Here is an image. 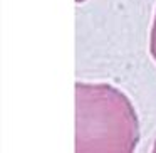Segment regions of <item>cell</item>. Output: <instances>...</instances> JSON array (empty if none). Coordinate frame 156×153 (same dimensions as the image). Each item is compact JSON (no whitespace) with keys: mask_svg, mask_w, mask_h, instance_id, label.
<instances>
[{"mask_svg":"<svg viewBox=\"0 0 156 153\" xmlns=\"http://www.w3.org/2000/svg\"><path fill=\"white\" fill-rule=\"evenodd\" d=\"M149 52H151L153 59L156 61V10H154V17H153L151 32H149Z\"/></svg>","mask_w":156,"mask_h":153,"instance_id":"obj_2","label":"cell"},{"mask_svg":"<svg viewBox=\"0 0 156 153\" xmlns=\"http://www.w3.org/2000/svg\"><path fill=\"white\" fill-rule=\"evenodd\" d=\"M76 2H77V4H81V2H86V0H76Z\"/></svg>","mask_w":156,"mask_h":153,"instance_id":"obj_4","label":"cell"},{"mask_svg":"<svg viewBox=\"0 0 156 153\" xmlns=\"http://www.w3.org/2000/svg\"><path fill=\"white\" fill-rule=\"evenodd\" d=\"M139 135L124 91L109 82H76V153H134Z\"/></svg>","mask_w":156,"mask_h":153,"instance_id":"obj_1","label":"cell"},{"mask_svg":"<svg viewBox=\"0 0 156 153\" xmlns=\"http://www.w3.org/2000/svg\"><path fill=\"white\" fill-rule=\"evenodd\" d=\"M151 153H156V140L153 141V148H151Z\"/></svg>","mask_w":156,"mask_h":153,"instance_id":"obj_3","label":"cell"}]
</instances>
